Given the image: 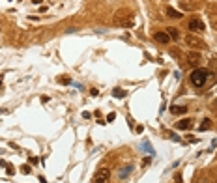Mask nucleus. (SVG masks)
<instances>
[{
	"mask_svg": "<svg viewBox=\"0 0 217 183\" xmlns=\"http://www.w3.org/2000/svg\"><path fill=\"white\" fill-rule=\"evenodd\" d=\"M208 77H210V71H208V69H204V67H197V69L191 73L189 81H191V84H193L195 88H202V86L206 84Z\"/></svg>",
	"mask_w": 217,
	"mask_h": 183,
	"instance_id": "1",
	"label": "nucleus"
},
{
	"mask_svg": "<svg viewBox=\"0 0 217 183\" xmlns=\"http://www.w3.org/2000/svg\"><path fill=\"white\" fill-rule=\"evenodd\" d=\"M108 178H111V170H108V168H99V170L94 174L92 183H107Z\"/></svg>",
	"mask_w": 217,
	"mask_h": 183,
	"instance_id": "2",
	"label": "nucleus"
},
{
	"mask_svg": "<svg viewBox=\"0 0 217 183\" xmlns=\"http://www.w3.org/2000/svg\"><path fill=\"white\" fill-rule=\"evenodd\" d=\"M185 43H187L189 47H193V49H208L206 43L202 39H198L197 36H185Z\"/></svg>",
	"mask_w": 217,
	"mask_h": 183,
	"instance_id": "3",
	"label": "nucleus"
},
{
	"mask_svg": "<svg viewBox=\"0 0 217 183\" xmlns=\"http://www.w3.org/2000/svg\"><path fill=\"white\" fill-rule=\"evenodd\" d=\"M187 64H191V66H195V67H198L200 66V62H202V56H200V52L198 51H191V52H187Z\"/></svg>",
	"mask_w": 217,
	"mask_h": 183,
	"instance_id": "4",
	"label": "nucleus"
},
{
	"mask_svg": "<svg viewBox=\"0 0 217 183\" xmlns=\"http://www.w3.org/2000/svg\"><path fill=\"white\" fill-rule=\"evenodd\" d=\"M204 23L200 21L198 17H195V19H191L189 21V30H193V32H204Z\"/></svg>",
	"mask_w": 217,
	"mask_h": 183,
	"instance_id": "5",
	"label": "nucleus"
},
{
	"mask_svg": "<svg viewBox=\"0 0 217 183\" xmlns=\"http://www.w3.org/2000/svg\"><path fill=\"white\" fill-rule=\"evenodd\" d=\"M191 127H193V120L191 118H183V120H180L176 124V129H180V131H189Z\"/></svg>",
	"mask_w": 217,
	"mask_h": 183,
	"instance_id": "6",
	"label": "nucleus"
},
{
	"mask_svg": "<svg viewBox=\"0 0 217 183\" xmlns=\"http://www.w3.org/2000/svg\"><path fill=\"white\" fill-rule=\"evenodd\" d=\"M170 112L176 114V116L185 114V112H187V106H185V105H174V106H170Z\"/></svg>",
	"mask_w": 217,
	"mask_h": 183,
	"instance_id": "7",
	"label": "nucleus"
},
{
	"mask_svg": "<svg viewBox=\"0 0 217 183\" xmlns=\"http://www.w3.org/2000/svg\"><path fill=\"white\" fill-rule=\"evenodd\" d=\"M153 39L159 41V43H168L170 41V38H168L167 32H156V34H153Z\"/></svg>",
	"mask_w": 217,
	"mask_h": 183,
	"instance_id": "8",
	"label": "nucleus"
},
{
	"mask_svg": "<svg viewBox=\"0 0 217 183\" xmlns=\"http://www.w3.org/2000/svg\"><path fill=\"white\" fill-rule=\"evenodd\" d=\"M138 149H142V151H146V153H152V155L156 153V151H153V148L150 146V142H148V140H142L141 144H138Z\"/></svg>",
	"mask_w": 217,
	"mask_h": 183,
	"instance_id": "9",
	"label": "nucleus"
},
{
	"mask_svg": "<svg viewBox=\"0 0 217 183\" xmlns=\"http://www.w3.org/2000/svg\"><path fill=\"white\" fill-rule=\"evenodd\" d=\"M165 13L168 15V17H172V19H182V17H183V15H182V13H180L178 9H174V8H170V6L167 8V11H165Z\"/></svg>",
	"mask_w": 217,
	"mask_h": 183,
	"instance_id": "10",
	"label": "nucleus"
},
{
	"mask_svg": "<svg viewBox=\"0 0 217 183\" xmlns=\"http://www.w3.org/2000/svg\"><path fill=\"white\" fill-rule=\"evenodd\" d=\"M165 32L168 34V38H170V39H174V41H178V39H180V32H178V28H172V26H170L168 30H165Z\"/></svg>",
	"mask_w": 217,
	"mask_h": 183,
	"instance_id": "11",
	"label": "nucleus"
},
{
	"mask_svg": "<svg viewBox=\"0 0 217 183\" xmlns=\"http://www.w3.org/2000/svg\"><path fill=\"white\" fill-rule=\"evenodd\" d=\"M131 172H133V164H127V166H126V168H120V172H118V176H120V178L123 179V178H127V176H129Z\"/></svg>",
	"mask_w": 217,
	"mask_h": 183,
	"instance_id": "12",
	"label": "nucleus"
},
{
	"mask_svg": "<svg viewBox=\"0 0 217 183\" xmlns=\"http://www.w3.org/2000/svg\"><path fill=\"white\" fill-rule=\"evenodd\" d=\"M211 127V121L206 118V120H202V124H200V127H198V131H208Z\"/></svg>",
	"mask_w": 217,
	"mask_h": 183,
	"instance_id": "13",
	"label": "nucleus"
},
{
	"mask_svg": "<svg viewBox=\"0 0 217 183\" xmlns=\"http://www.w3.org/2000/svg\"><path fill=\"white\" fill-rule=\"evenodd\" d=\"M180 8H182V9H185V11H193V9H195V6H193V4H189L187 0H183V2H180Z\"/></svg>",
	"mask_w": 217,
	"mask_h": 183,
	"instance_id": "14",
	"label": "nucleus"
},
{
	"mask_svg": "<svg viewBox=\"0 0 217 183\" xmlns=\"http://www.w3.org/2000/svg\"><path fill=\"white\" fill-rule=\"evenodd\" d=\"M112 95L118 97V99H122V97H126V92H123L122 88H114V90H112Z\"/></svg>",
	"mask_w": 217,
	"mask_h": 183,
	"instance_id": "15",
	"label": "nucleus"
},
{
	"mask_svg": "<svg viewBox=\"0 0 217 183\" xmlns=\"http://www.w3.org/2000/svg\"><path fill=\"white\" fill-rule=\"evenodd\" d=\"M168 136H170V140H174V142H182V138H180L176 133H168Z\"/></svg>",
	"mask_w": 217,
	"mask_h": 183,
	"instance_id": "16",
	"label": "nucleus"
},
{
	"mask_svg": "<svg viewBox=\"0 0 217 183\" xmlns=\"http://www.w3.org/2000/svg\"><path fill=\"white\" fill-rule=\"evenodd\" d=\"M60 82H62V84H71V79H69V77H62Z\"/></svg>",
	"mask_w": 217,
	"mask_h": 183,
	"instance_id": "17",
	"label": "nucleus"
},
{
	"mask_svg": "<svg viewBox=\"0 0 217 183\" xmlns=\"http://www.w3.org/2000/svg\"><path fill=\"white\" fill-rule=\"evenodd\" d=\"M6 170H8V174H9V176H13V174H15V168H13L11 164H8V166H6Z\"/></svg>",
	"mask_w": 217,
	"mask_h": 183,
	"instance_id": "18",
	"label": "nucleus"
},
{
	"mask_svg": "<svg viewBox=\"0 0 217 183\" xmlns=\"http://www.w3.org/2000/svg\"><path fill=\"white\" fill-rule=\"evenodd\" d=\"M21 172H23V174H30V166H28V164H23Z\"/></svg>",
	"mask_w": 217,
	"mask_h": 183,
	"instance_id": "19",
	"label": "nucleus"
},
{
	"mask_svg": "<svg viewBox=\"0 0 217 183\" xmlns=\"http://www.w3.org/2000/svg\"><path fill=\"white\" fill-rule=\"evenodd\" d=\"M90 95H92V97H97V95H99V92H97L96 88H92V90H90Z\"/></svg>",
	"mask_w": 217,
	"mask_h": 183,
	"instance_id": "20",
	"label": "nucleus"
},
{
	"mask_svg": "<svg viewBox=\"0 0 217 183\" xmlns=\"http://www.w3.org/2000/svg\"><path fill=\"white\" fill-rule=\"evenodd\" d=\"M114 118H116V114H114V112H111V114H108V118H107V121H112Z\"/></svg>",
	"mask_w": 217,
	"mask_h": 183,
	"instance_id": "21",
	"label": "nucleus"
},
{
	"mask_svg": "<svg viewBox=\"0 0 217 183\" xmlns=\"http://www.w3.org/2000/svg\"><path fill=\"white\" fill-rule=\"evenodd\" d=\"M150 163H152V159H150V157H146V159H144V161H142V164H144V166H148V164H150Z\"/></svg>",
	"mask_w": 217,
	"mask_h": 183,
	"instance_id": "22",
	"label": "nucleus"
},
{
	"mask_svg": "<svg viewBox=\"0 0 217 183\" xmlns=\"http://www.w3.org/2000/svg\"><path fill=\"white\" fill-rule=\"evenodd\" d=\"M176 183H183V179H182V174H176Z\"/></svg>",
	"mask_w": 217,
	"mask_h": 183,
	"instance_id": "23",
	"label": "nucleus"
},
{
	"mask_svg": "<svg viewBox=\"0 0 217 183\" xmlns=\"http://www.w3.org/2000/svg\"><path fill=\"white\" fill-rule=\"evenodd\" d=\"M211 109H215V110H217V97L213 99V106H211Z\"/></svg>",
	"mask_w": 217,
	"mask_h": 183,
	"instance_id": "24",
	"label": "nucleus"
},
{
	"mask_svg": "<svg viewBox=\"0 0 217 183\" xmlns=\"http://www.w3.org/2000/svg\"><path fill=\"white\" fill-rule=\"evenodd\" d=\"M2 153H4V149H0V155H2Z\"/></svg>",
	"mask_w": 217,
	"mask_h": 183,
	"instance_id": "25",
	"label": "nucleus"
},
{
	"mask_svg": "<svg viewBox=\"0 0 217 183\" xmlns=\"http://www.w3.org/2000/svg\"><path fill=\"white\" fill-rule=\"evenodd\" d=\"M195 183H200V181H195Z\"/></svg>",
	"mask_w": 217,
	"mask_h": 183,
	"instance_id": "26",
	"label": "nucleus"
}]
</instances>
